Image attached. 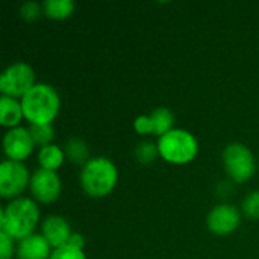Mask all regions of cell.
<instances>
[{
	"label": "cell",
	"instance_id": "cell-24",
	"mask_svg": "<svg viewBox=\"0 0 259 259\" xmlns=\"http://www.w3.org/2000/svg\"><path fill=\"white\" fill-rule=\"evenodd\" d=\"M68 246H71V247H76V249L82 250V247L85 246V238H83L80 234H76V232H73V234H71V237H70Z\"/></svg>",
	"mask_w": 259,
	"mask_h": 259
},
{
	"label": "cell",
	"instance_id": "cell-18",
	"mask_svg": "<svg viewBox=\"0 0 259 259\" xmlns=\"http://www.w3.org/2000/svg\"><path fill=\"white\" fill-rule=\"evenodd\" d=\"M29 132L33 143L41 147L49 146L53 140V127L50 124H32Z\"/></svg>",
	"mask_w": 259,
	"mask_h": 259
},
{
	"label": "cell",
	"instance_id": "cell-4",
	"mask_svg": "<svg viewBox=\"0 0 259 259\" xmlns=\"http://www.w3.org/2000/svg\"><path fill=\"white\" fill-rule=\"evenodd\" d=\"M159 155L173 164H187L197 155L199 146L193 134L184 129H171L158 141Z\"/></svg>",
	"mask_w": 259,
	"mask_h": 259
},
{
	"label": "cell",
	"instance_id": "cell-12",
	"mask_svg": "<svg viewBox=\"0 0 259 259\" xmlns=\"http://www.w3.org/2000/svg\"><path fill=\"white\" fill-rule=\"evenodd\" d=\"M71 234L70 225L59 215H49L42 222V237L55 249L67 246Z\"/></svg>",
	"mask_w": 259,
	"mask_h": 259
},
{
	"label": "cell",
	"instance_id": "cell-16",
	"mask_svg": "<svg viewBox=\"0 0 259 259\" xmlns=\"http://www.w3.org/2000/svg\"><path fill=\"white\" fill-rule=\"evenodd\" d=\"M44 14L50 18H67L74 11V2L71 0H46L42 3Z\"/></svg>",
	"mask_w": 259,
	"mask_h": 259
},
{
	"label": "cell",
	"instance_id": "cell-17",
	"mask_svg": "<svg viewBox=\"0 0 259 259\" xmlns=\"http://www.w3.org/2000/svg\"><path fill=\"white\" fill-rule=\"evenodd\" d=\"M65 156L76 164H87L88 159V147L87 144L79 140V138H71L67 144H65Z\"/></svg>",
	"mask_w": 259,
	"mask_h": 259
},
{
	"label": "cell",
	"instance_id": "cell-23",
	"mask_svg": "<svg viewBox=\"0 0 259 259\" xmlns=\"http://www.w3.org/2000/svg\"><path fill=\"white\" fill-rule=\"evenodd\" d=\"M12 240L14 238L11 235H8L5 231H0V241H2V255H0V259L12 258V252H14Z\"/></svg>",
	"mask_w": 259,
	"mask_h": 259
},
{
	"label": "cell",
	"instance_id": "cell-5",
	"mask_svg": "<svg viewBox=\"0 0 259 259\" xmlns=\"http://www.w3.org/2000/svg\"><path fill=\"white\" fill-rule=\"evenodd\" d=\"M223 164L234 182H246L255 175V156L250 149L241 143L226 146L223 150Z\"/></svg>",
	"mask_w": 259,
	"mask_h": 259
},
{
	"label": "cell",
	"instance_id": "cell-20",
	"mask_svg": "<svg viewBox=\"0 0 259 259\" xmlns=\"http://www.w3.org/2000/svg\"><path fill=\"white\" fill-rule=\"evenodd\" d=\"M243 211L249 219H259V191H252L244 197Z\"/></svg>",
	"mask_w": 259,
	"mask_h": 259
},
{
	"label": "cell",
	"instance_id": "cell-3",
	"mask_svg": "<svg viewBox=\"0 0 259 259\" xmlns=\"http://www.w3.org/2000/svg\"><path fill=\"white\" fill-rule=\"evenodd\" d=\"M117 184V168L108 158H91L80 171V185L91 197H103Z\"/></svg>",
	"mask_w": 259,
	"mask_h": 259
},
{
	"label": "cell",
	"instance_id": "cell-21",
	"mask_svg": "<svg viewBox=\"0 0 259 259\" xmlns=\"http://www.w3.org/2000/svg\"><path fill=\"white\" fill-rule=\"evenodd\" d=\"M49 259H87L85 258V253L76 247H71V246H64V247H59V249H55V252L50 255Z\"/></svg>",
	"mask_w": 259,
	"mask_h": 259
},
{
	"label": "cell",
	"instance_id": "cell-13",
	"mask_svg": "<svg viewBox=\"0 0 259 259\" xmlns=\"http://www.w3.org/2000/svg\"><path fill=\"white\" fill-rule=\"evenodd\" d=\"M50 244L49 241L38 234H32L20 240L17 246L18 259H49L50 258Z\"/></svg>",
	"mask_w": 259,
	"mask_h": 259
},
{
	"label": "cell",
	"instance_id": "cell-19",
	"mask_svg": "<svg viewBox=\"0 0 259 259\" xmlns=\"http://www.w3.org/2000/svg\"><path fill=\"white\" fill-rule=\"evenodd\" d=\"M159 153L158 150V144H153V143H149V141H143L138 144L137 150H135V155L138 158V161L144 162V164H149L152 162L156 155Z\"/></svg>",
	"mask_w": 259,
	"mask_h": 259
},
{
	"label": "cell",
	"instance_id": "cell-11",
	"mask_svg": "<svg viewBox=\"0 0 259 259\" xmlns=\"http://www.w3.org/2000/svg\"><path fill=\"white\" fill-rule=\"evenodd\" d=\"M241 215L238 212V209L232 205H219L215 206L208 219H206V225L209 228V231L215 235H228L232 234L238 225H240Z\"/></svg>",
	"mask_w": 259,
	"mask_h": 259
},
{
	"label": "cell",
	"instance_id": "cell-1",
	"mask_svg": "<svg viewBox=\"0 0 259 259\" xmlns=\"http://www.w3.org/2000/svg\"><path fill=\"white\" fill-rule=\"evenodd\" d=\"M39 219L36 203L27 197H17L0 211V231L17 240L33 234Z\"/></svg>",
	"mask_w": 259,
	"mask_h": 259
},
{
	"label": "cell",
	"instance_id": "cell-6",
	"mask_svg": "<svg viewBox=\"0 0 259 259\" xmlns=\"http://www.w3.org/2000/svg\"><path fill=\"white\" fill-rule=\"evenodd\" d=\"M35 85V73L30 65L15 62L0 76V91L8 97H23Z\"/></svg>",
	"mask_w": 259,
	"mask_h": 259
},
{
	"label": "cell",
	"instance_id": "cell-15",
	"mask_svg": "<svg viewBox=\"0 0 259 259\" xmlns=\"http://www.w3.org/2000/svg\"><path fill=\"white\" fill-rule=\"evenodd\" d=\"M64 156H65V152H62L61 147H58L55 144H49V146L41 147V150L38 153V162H39L41 168L55 171L64 162Z\"/></svg>",
	"mask_w": 259,
	"mask_h": 259
},
{
	"label": "cell",
	"instance_id": "cell-22",
	"mask_svg": "<svg viewBox=\"0 0 259 259\" xmlns=\"http://www.w3.org/2000/svg\"><path fill=\"white\" fill-rule=\"evenodd\" d=\"M20 12H21V17H24L26 20H35L41 12V6L36 2H26L21 5Z\"/></svg>",
	"mask_w": 259,
	"mask_h": 259
},
{
	"label": "cell",
	"instance_id": "cell-9",
	"mask_svg": "<svg viewBox=\"0 0 259 259\" xmlns=\"http://www.w3.org/2000/svg\"><path fill=\"white\" fill-rule=\"evenodd\" d=\"M175 123V117L170 109L161 106L153 109L150 115H140L134 121V129L141 134H153V135H165L171 131V126Z\"/></svg>",
	"mask_w": 259,
	"mask_h": 259
},
{
	"label": "cell",
	"instance_id": "cell-2",
	"mask_svg": "<svg viewBox=\"0 0 259 259\" xmlns=\"http://www.w3.org/2000/svg\"><path fill=\"white\" fill-rule=\"evenodd\" d=\"M23 115L32 124H50L59 111V96L47 83H35L21 97Z\"/></svg>",
	"mask_w": 259,
	"mask_h": 259
},
{
	"label": "cell",
	"instance_id": "cell-10",
	"mask_svg": "<svg viewBox=\"0 0 259 259\" xmlns=\"http://www.w3.org/2000/svg\"><path fill=\"white\" fill-rule=\"evenodd\" d=\"M33 146L35 143L30 137L29 129L26 127H14L5 134L3 150L11 161L21 162L32 153Z\"/></svg>",
	"mask_w": 259,
	"mask_h": 259
},
{
	"label": "cell",
	"instance_id": "cell-14",
	"mask_svg": "<svg viewBox=\"0 0 259 259\" xmlns=\"http://www.w3.org/2000/svg\"><path fill=\"white\" fill-rule=\"evenodd\" d=\"M23 117L21 103H18L14 97L2 96L0 97V123L6 127L14 129L20 123Z\"/></svg>",
	"mask_w": 259,
	"mask_h": 259
},
{
	"label": "cell",
	"instance_id": "cell-7",
	"mask_svg": "<svg viewBox=\"0 0 259 259\" xmlns=\"http://www.w3.org/2000/svg\"><path fill=\"white\" fill-rule=\"evenodd\" d=\"M30 184L29 171L23 162L18 161H3L0 165V194L3 197L20 196L26 185Z\"/></svg>",
	"mask_w": 259,
	"mask_h": 259
},
{
	"label": "cell",
	"instance_id": "cell-8",
	"mask_svg": "<svg viewBox=\"0 0 259 259\" xmlns=\"http://www.w3.org/2000/svg\"><path fill=\"white\" fill-rule=\"evenodd\" d=\"M32 196L41 203H52L61 194V178L56 171L38 168L30 176Z\"/></svg>",
	"mask_w": 259,
	"mask_h": 259
}]
</instances>
